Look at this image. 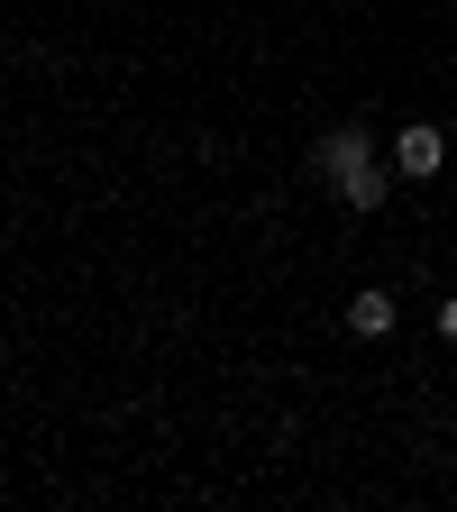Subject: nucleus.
<instances>
[{
    "label": "nucleus",
    "instance_id": "nucleus-1",
    "mask_svg": "<svg viewBox=\"0 0 457 512\" xmlns=\"http://www.w3.org/2000/svg\"><path fill=\"white\" fill-rule=\"evenodd\" d=\"M439 165H448V138H439L430 119H421V128H403V138H394V174H403V183H430Z\"/></svg>",
    "mask_w": 457,
    "mask_h": 512
},
{
    "label": "nucleus",
    "instance_id": "nucleus-2",
    "mask_svg": "<svg viewBox=\"0 0 457 512\" xmlns=\"http://www.w3.org/2000/svg\"><path fill=\"white\" fill-rule=\"evenodd\" d=\"M384 192H394V156H357V165L339 174V202H348V211H384Z\"/></svg>",
    "mask_w": 457,
    "mask_h": 512
},
{
    "label": "nucleus",
    "instance_id": "nucleus-3",
    "mask_svg": "<svg viewBox=\"0 0 457 512\" xmlns=\"http://www.w3.org/2000/svg\"><path fill=\"white\" fill-rule=\"evenodd\" d=\"M357 156H375V138H366V128H330V138H320V174H330V183H339Z\"/></svg>",
    "mask_w": 457,
    "mask_h": 512
},
{
    "label": "nucleus",
    "instance_id": "nucleus-4",
    "mask_svg": "<svg viewBox=\"0 0 457 512\" xmlns=\"http://www.w3.org/2000/svg\"><path fill=\"white\" fill-rule=\"evenodd\" d=\"M348 330L357 339H384V330H394V293H357L348 302Z\"/></svg>",
    "mask_w": 457,
    "mask_h": 512
},
{
    "label": "nucleus",
    "instance_id": "nucleus-5",
    "mask_svg": "<svg viewBox=\"0 0 457 512\" xmlns=\"http://www.w3.org/2000/svg\"><path fill=\"white\" fill-rule=\"evenodd\" d=\"M439 339H448V348H457V293H448V302H439Z\"/></svg>",
    "mask_w": 457,
    "mask_h": 512
}]
</instances>
